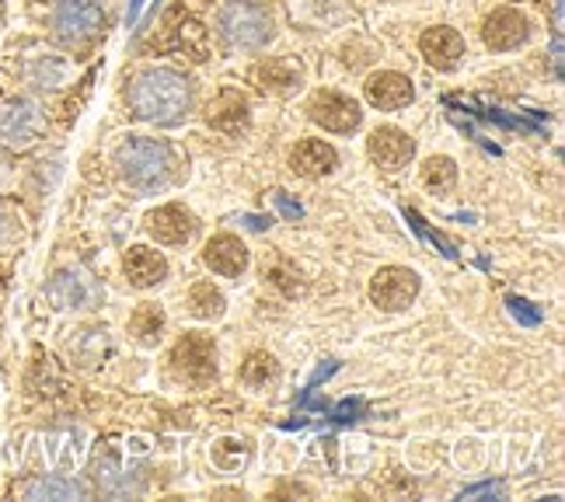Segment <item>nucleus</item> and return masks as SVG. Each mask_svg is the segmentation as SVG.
I'll list each match as a JSON object with an SVG mask.
<instances>
[{"label":"nucleus","mask_w":565,"mask_h":502,"mask_svg":"<svg viewBox=\"0 0 565 502\" xmlns=\"http://www.w3.org/2000/svg\"><path fill=\"white\" fill-rule=\"evenodd\" d=\"M130 102H133V112L140 119H147V123L175 126L192 109V88L189 80L175 70H144L133 80Z\"/></svg>","instance_id":"1"},{"label":"nucleus","mask_w":565,"mask_h":502,"mask_svg":"<svg viewBox=\"0 0 565 502\" xmlns=\"http://www.w3.org/2000/svg\"><path fill=\"white\" fill-rule=\"evenodd\" d=\"M115 165H119V175H123L130 186L160 189V186H168V178H171L175 154H171L168 144H160V140L133 136V140H126L123 147H119Z\"/></svg>","instance_id":"2"},{"label":"nucleus","mask_w":565,"mask_h":502,"mask_svg":"<svg viewBox=\"0 0 565 502\" xmlns=\"http://www.w3.org/2000/svg\"><path fill=\"white\" fill-rule=\"evenodd\" d=\"M220 35L228 38V46L234 49H258L273 38L276 18L269 4H255V0H231L220 8L217 18Z\"/></svg>","instance_id":"3"},{"label":"nucleus","mask_w":565,"mask_h":502,"mask_svg":"<svg viewBox=\"0 0 565 502\" xmlns=\"http://www.w3.org/2000/svg\"><path fill=\"white\" fill-rule=\"evenodd\" d=\"M56 38L67 46H80L95 38L106 29V11L98 0H59L56 18H53Z\"/></svg>","instance_id":"4"},{"label":"nucleus","mask_w":565,"mask_h":502,"mask_svg":"<svg viewBox=\"0 0 565 502\" xmlns=\"http://www.w3.org/2000/svg\"><path fill=\"white\" fill-rule=\"evenodd\" d=\"M43 133V112L29 98H14V102L0 105V144L8 147H29L32 140Z\"/></svg>","instance_id":"5"},{"label":"nucleus","mask_w":565,"mask_h":502,"mask_svg":"<svg viewBox=\"0 0 565 502\" xmlns=\"http://www.w3.org/2000/svg\"><path fill=\"white\" fill-rule=\"evenodd\" d=\"M171 364H175V373L181 380H189V384H207V380H213V373H217L213 343L207 335H186L175 346Z\"/></svg>","instance_id":"6"},{"label":"nucleus","mask_w":565,"mask_h":502,"mask_svg":"<svg viewBox=\"0 0 565 502\" xmlns=\"http://www.w3.org/2000/svg\"><path fill=\"white\" fill-rule=\"evenodd\" d=\"M419 293V276L412 269H401V266H388V269H380L374 276V283H370V300L377 308H385V311H401V308H409L412 300Z\"/></svg>","instance_id":"7"},{"label":"nucleus","mask_w":565,"mask_h":502,"mask_svg":"<svg viewBox=\"0 0 565 502\" xmlns=\"http://www.w3.org/2000/svg\"><path fill=\"white\" fill-rule=\"evenodd\" d=\"M311 119L318 126H325L329 133H353L359 126V105L353 102V98L346 94H339V91H318L311 98V105H308Z\"/></svg>","instance_id":"8"},{"label":"nucleus","mask_w":565,"mask_h":502,"mask_svg":"<svg viewBox=\"0 0 565 502\" xmlns=\"http://www.w3.org/2000/svg\"><path fill=\"white\" fill-rule=\"evenodd\" d=\"M367 154L377 168H385V171H398V168H406L412 154H416V144L409 140V133H401L395 126H380L370 133L367 140Z\"/></svg>","instance_id":"9"},{"label":"nucleus","mask_w":565,"mask_h":502,"mask_svg":"<svg viewBox=\"0 0 565 502\" xmlns=\"http://www.w3.org/2000/svg\"><path fill=\"white\" fill-rule=\"evenodd\" d=\"M481 35H486L489 49L507 53V49H517V46L528 43L531 25H528V18H523L520 11L502 8V11L489 14V22H486V29H481Z\"/></svg>","instance_id":"10"},{"label":"nucleus","mask_w":565,"mask_h":502,"mask_svg":"<svg viewBox=\"0 0 565 502\" xmlns=\"http://www.w3.org/2000/svg\"><path fill=\"white\" fill-rule=\"evenodd\" d=\"M412 98H416L412 80L395 70H380L367 80V102L377 109H406Z\"/></svg>","instance_id":"11"},{"label":"nucleus","mask_w":565,"mask_h":502,"mask_svg":"<svg viewBox=\"0 0 565 502\" xmlns=\"http://www.w3.org/2000/svg\"><path fill=\"white\" fill-rule=\"evenodd\" d=\"M147 227L160 245H186L196 234V216L181 207H160L147 216Z\"/></svg>","instance_id":"12"},{"label":"nucleus","mask_w":565,"mask_h":502,"mask_svg":"<svg viewBox=\"0 0 565 502\" xmlns=\"http://www.w3.org/2000/svg\"><path fill=\"white\" fill-rule=\"evenodd\" d=\"M203 263L217 276H241L248 266V248L234 234H217L203 252Z\"/></svg>","instance_id":"13"},{"label":"nucleus","mask_w":565,"mask_h":502,"mask_svg":"<svg viewBox=\"0 0 565 502\" xmlns=\"http://www.w3.org/2000/svg\"><path fill=\"white\" fill-rule=\"evenodd\" d=\"M419 49L436 70H454L464 56V38L454 29H430L419 38Z\"/></svg>","instance_id":"14"},{"label":"nucleus","mask_w":565,"mask_h":502,"mask_svg":"<svg viewBox=\"0 0 565 502\" xmlns=\"http://www.w3.org/2000/svg\"><path fill=\"white\" fill-rule=\"evenodd\" d=\"M290 165L297 175L321 178L339 165V154L332 144H325V140H304V144H297V150L290 154Z\"/></svg>","instance_id":"15"},{"label":"nucleus","mask_w":565,"mask_h":502,"mask_svg":"<svg viewBox=\"0 0 565 502\" xmlns=\"http://www.w3.org/2000/svg\"><path fill=\"white\" fill-rule=\"evenodd\" d=\"M126 276L133 287H154L160 279L168 276V263L160 252H151V248H130L126 263H123Z\"/></svg>","instance_id":"16"},{"label":"nucleus","mask_w":565,"mask_h":502,"mask_svg":"<svg viewBox=\"0 0 565 502\" xmlns=\"http://www.w3.org/2000/svg\"><path fill=\"white\" fill-rule=\"evenodd\" d=\"M248 123V102L241 98L237 91H224L210 105V126L217 130H228V133H237L241 126Z\"/></svg>","instance_id":"17"},{"label":"nucleus","mask_w":565,"mask_h":502,"mask_svg":"<svg viewBox=\"0 0 565 502\" xmlns=\"http://www.w3.org/2000/svg\"><path fill=\"white\" fill-rule=\"evenodd\" d=\"M49 297L56 308H85L88 300H95V290L88 287L85 276L77 272H59L49 283Z\"/></svg>","instance_id":"18"},{"label":"nucleus","mask_w":565,"mask_h":502,"mask_svg":"<svg viewBox=\"0 0 565 502\" xmlns=\"http://www.w3.org/2000/svg\"><path fill=\"white\" fill-rule=\"evenodd\" d=\"M130 332L136 335V343L154 346L160 338V332H165V311H160L157 304H140L136 314L130 317Z\"/></svg>","instance_id":"19"},{"label":"nucleus","mask_w":565,"mask_h":502,"mask_svg":"<svg viewBox=\"0 0 565 502\" xmlns=\"http://www.w3.org/2000/svg\"><path fill=\"white\" fill-rule=\"evenodd\" d=\"M258 80L266 88H273V91H290V88L300 85V64H297V59H290V56L273 59V64H266V67L258 70Z\"/></svg>","instance_id":"20"},{"label":"nucleus","mask_w":565,"mask_h":502,"mask_svg":"<svg viewBox=\"0 0 565 502\" xmlns=\"http://www.w3.org/2000/svg\"><path fill=\"white\" fill-rule=\"evenodd\" d=\"M189 308H192L196 317H203V321L220 317V314H224V293H220L213 283H196L192 293H189Z\"/></svg>","instance_id":"21"},{"label":"nucleus","mask_w":565,"mask_h":502,"mask_svg":"<svg viewBox=\"0 0 565 502\" xmlns=\"http://www.w3.org/2000/svg\"><path fill=\"white\" fill-rule=\"evenodd\" d=\"M29 499H85V486H77V481L70 478H43L35 481V486H29L25 492Z\"/></svg>","instance_id":"22"},{"label":"nucleus","mask_w":565,"mask_h":502,"mask_svg":"<svg viewBox=\"0 0 565 502\" xmlns=\"http://www.w3.org/2000/svg\"><path fill=\"white\" fill-rule=\"evenodd\" d=\"M422 182L436 192H447L457 182V165L451 157H433V160H426V168H422Z\"/></svg>","instance_id":"23"},{"label":"nucleus","mask_w":565,"mask_h":502,"mask_svg":"<svg viewBox=\"0 0 565 502\" xmlns=\"http://www.w3.org/2000/svg\"><path fill=\"white\" fill-rule=\"evenodd\" d=\"M273 377H276V359L266 356V353H255L245 364V384H252V388L269 384Z\"/></svg>","instance_id":"24"},{"label":"nucleus","mask_w":565,"mask_h":502,"mask_svg":"<svg viewBox=\"0 0 565 502\" xmlns=\"http://www.w3.org/2000/svg\"><path fill=\"white\" fill-rule=\"evenodd\" d=\"M510 308H513V314L523 321V325H538V321H541V314H538V311H528V300L510 297Z\"/></svg>","instance_id":"25"},{"label":"nucleus","mask_w":565,"mask_h":502,"mask_svg":"<svg viewBox=\"0 0 565 502\" xmlns=\"http://www.w3.org/2000/svg\"><path fill=\"white\" fill-rule=\"evenodd\" d=\"M276 203L282 207V213H287V216H300V207H290V203H287V199H282V196H276Z\"/></svg>","instance_id":"26"},{"label":"nucleus","mask_w":565,"mask_h":502,"mask_svg":"<svg viewBox=\"0 0 565 502\" xmlns=\"http://www.w3.org/2000/svg\"><path fill=\"white\" fill-rule=\"evenodd\" d=\"M499 489H492V486H481V489H472V492H464V495H496Z\"/></svg>","instance_id":"27"},{"label":"nucleus","mask_w":565,"mask_h":502,"mask_svg":"<svg viewBox=\"0 0 565 502\" xmlns=\"http://www.w3.org/2000/svg\"><path fill=\"white\" fill-rule=\"evenodd\" d=\"M4 234H8V216L0 213V241H4Z\"/></svg>","instance_id":"28"},{"label":"nucleus","mask_w":565,"mask_h":502,"mask_svg":"<svg viewBox=\"0 0 565 502\" xmlns=\"http://www.w3.org/2000/svg\"><path fill=\"white\" fill-rule=\"evenodd\" d=\"M0 22H4V0H0Z\"/></svg>","instance_id":"29"},{"label":"nucleus","mask_w":565,"mask_h":502,"mask_svg":"<svg viewBox=\"0 0 565 502\" xmlns=\"http://www.w3.org/2000/svg\"><path fill=\"white\" fill-rule=\"evenodd\" d=\"M0 178H4V165H0Z\"/></svg>","instance_id":"30"}]
</instances>
